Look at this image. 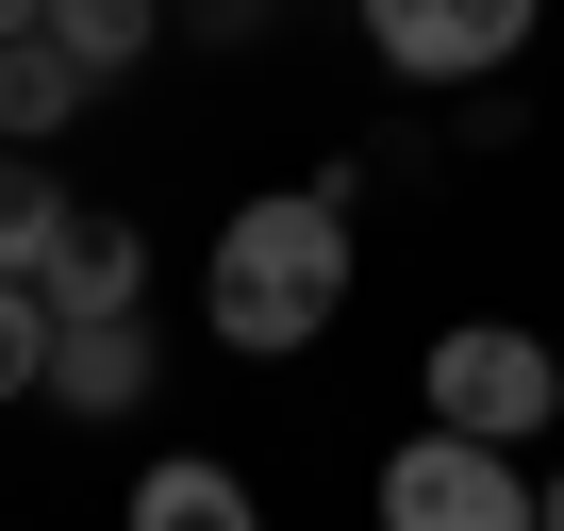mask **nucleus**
<instances>
[{"label":"nucleus","mask_w":564,"mask_h":531,"mask_svg":"<svg viewBox=\"0 0 564 531\" xmlns=\"http://www.w3.org/2000/svg\"><path fill=\"white\" fill-rule=\"evenodd\" d=\"M333 316H349V199H333V183L232 199L216 249H199V333L249 349V366H282V349H316Z\"/></svg>","instance_id":"nucleus-1"},{"label":"nucleus","mask_w":564,"mask_h":531,"mask_svg":"<svg viewBox=\"0 0 564 531\" xmlns=\"http://www.w3.org/2000/svg\"><path fill=\"white\" fill-rule=\"evenodd\" d=\"M415 399H432V432H465V448H531V432L564 415V366H547V333H514V316H465V333H432Z\"/></svg>","instance_id":"nucleus-2"},{"label":"nucleus","mask_w":564,"mask_h":531,"mask_svg":"<svg viewBox=\"0 0 564 531\" xmlns=\"http://www.w3.org/2000/svg\"><path fill=\"white\" fill-rule=\"evenodd\" d=\"M382 531H547V498H531V465L514 448H465V432H399L382 448Z\"/></svg>","instance_id":"nucleus-3"},{"label":"nucleus","mask_w":564,"mask_h":531,"mask_svg":"<svg viewBox=\"0 0 564 531\" xmlns=\"http://www.w3.org/2000/svg\"><path fill=\"white\" fill-rule=\"evenodd\" d=\"M349 18H366V51H382L399 84H498V67L531 51L547 0H349Z\"/></svg>","instance_id":"nucleus-4"},{"label":"nucleus","mask_w":564,"mask_h":531,"mask_svg":"<svg viewBox=\"0 0 564 531\" xmlns=\"http://www.w3.org/2000/svg\"><path fill=\"white\" fill-rule=\"evenodd\" d=\"M34 316H51V333L150 316V232H133V216H67V249L34 266Z\"/></svg>","instance_id":"nucleus-5"},{"label":"nucleus","mask_w":564,"mask_h":531,"mask_svg":"<svg viewBox=\"0 0 564 531\" xmlns=\"http://www.w3.org/2000/svg\"><path fill=\"white\" fill-rule=\"evenodd\" d=\"M51 415H133V399H166V333L150 316H100V333H51V382H34Z\"/></svg>","instance_id":"nucleus-6"},{"label":"nucleus","mask_w":564,"mask_h":531,"mask_svg":"<svg viewBox=\"0 0 564 531\" xmlns=\"http://www.w3.org/2000/svg\"><path fill=\"white\" fill-rule=\"evenodd\" d=\"M117 531H265V514H249V481H232L216 448H166V465L133 481V514H117Z\"/></svg>","instance_id":"nucleus-7"},{"label":"nucleus","mask_w":564,"mask_h":531,"mask_svg":"<svg viewBox=\"0 0 564 531\" xmlns=\"http://www.w3.org/2000/svg\"><path fill=\"white\" fill-rule=\"evenodd\" d=\"M84 100H100V84H84V67L51 51V34H18V51H0V150H51V133H67Z\"/></svg>","instance_id":"nucleus-8"},{"label":"nucleus","mask_w":564,"mask_h":531,"mask_svg":"<svg viewBox=\"0 0 564 531\" xmlns=\"http://www.w3.org/2000/svg\"><path fill=\"white\" fill-rule=\"evenodd\" d=\"M67 216H84V199L51 183V150H0V283H34V266L67 249Z\"/></svg>","instance_id":"nucleus-9"},{"label":"nucleus","mask_w":564,"mask_h":531,"mask_svg":"<svg viewBox=\"0 0 564 531\" xmlns=\"http://www.w3.org/2000/svg\"><path fill=\"white\" fill-rule=\"evenodd\" d=\"M150 34H166V0H51V51H67L84 84H117V67H150Z\"/></svg>","instance_id":"nucleus-10"},{"label":"nucleus","mask_w":564,"mask_h":531,"mask_svg":"<svg viewBox=\"0 0 564 531\" xmlns=\"http://www.w3.org/2000/svg\"><path fill=\"white\" fill-rule=\"evenodd\" d=\"M51 382V316H34V283H0V415H18Z\"/></svg>","instance_id":"nucleus-11"},{"label":"nucleus","mask_w":564,"mask_h":531,"mask_svg":"<svg viewBox=\"0 0 564 531\" xmlns=\"http://www.w3.org/2000/svg\"><path fill=\"white\" fill-rule=\"evenodd\" d=\"M166 18H183V34H216V51H232V34H249V18H265V0H166Z\"/></svg>","instance_id":"nucleus-12"},{"label":"nucleus","mask_w":564,"mask_h":531,"mask_svg":"<svg viewBox=\"0 0 564 531\" xmlns=\"http://www.w3.org/2000/svg\"><path fill=\"white\" fill-rule=\"evenodd\" d=\"M18 34H51V0H0V51H18Z\"/></svg>","instance_id":"nucleus-13"},{"label":"nucleus","mask_w":564,"mask_h":531,"mask_svg":"<svg viewBox=\"0 0 564 531\" xmlns=\"http://www.w3.org/2000/svg\"><path fill=\"white\" fill-rule=\"evenodd\" d=\"M531 498H547V531H564V465H547V481H531Z\"/></svg>","instance_id":"nucleus-14"},{"label":"nucleus","mask_w":564,"mask_h":531,"mask_svg":"<svg viewBox=\"0 0 564 531\" xmlns=\"http://www.w3.org/2000/svg\"><path fill=\"white\" fill-rule=\"evenodd\" d=\"M547 366H564V349H547Z\"/></svg>","instance_id":"nucleus-15"}]
</instances>
